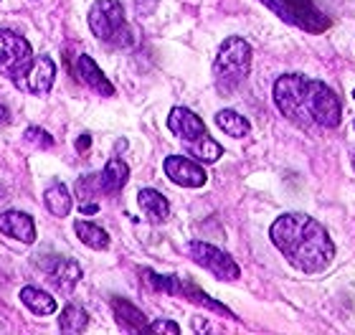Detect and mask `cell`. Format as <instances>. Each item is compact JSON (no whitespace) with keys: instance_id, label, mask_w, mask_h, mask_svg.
Returning a JSON list of instances; mask_svg holds the SVG:
<instances>
[{"instance_id":"cell-1","label":"cell","mask_w":355,"mask_h":335,"mask_svg":"<svg viewBox=\"0 0 355 335\" xmlns=\"http://www.w3.org/2000/svg\"><path fill=\"white\" fill-rule=\"evenodd\" d=\"M274 105L287 119L300 127H325L335 130L340 125V99L325 82L310 79L307 74H282L274 82Z\"/></svg>"},{"instance_id":"cell-2","label":"cell","mask_w":355,"mask_h":335,"mask_svg":"<svg viewBox=\"0 0 355 335\" xmlns=\"http://www.w3.org/2000/svg\"><path fill=\"white\" fill-rule=\"evenodd\" d=\"M272 244L304 275L325 272L335 259V244L327 229L307 214H284L269 229Z\"/></svg>"},{"instance_id":"cell-3","label":"cell","mask_w":355,"mask_h":335,"mask_svg":"<svg viewBox=\"0 0 355 335\" xmlns=\"http://www.w3.org/2000/svg\"><path fill=\"white\" fill-rule=\"evenodd\" d=\"M252 71V46L241 36L226 38L218 49V56L214 61V79L218 92L231 94L246 82Z\"/></svg>"},{"instance_id":"cell-4","label":"cell","mask_w":355,"mask_h":335,"mask_svg":"<svg viewBox=\"0 0 355 335\" xmlns=\"http://www.w3.org/2000/svg\"><path fill=\"white\" fill-rule=\"evenodd\" d=\"M89 28L96 38L112 46L132 44V31L125 21V8L117 0H96L89 10Z\"/></svg>"},{"instance_id":"cell-5","label":"cell","mask_w":355,"mask_h":335,"mask_svg":"<svg viewBox=\"0 0 355 335\" xmlns=\"http://www.w3.org/2000/svg\"><path fill=\"white\" fill-rule=\"evenodd\" d=\"M261 3L279 15L282 21L302 28L304 33H325L333 26V18L322 13L315 0H261Z\"/></svg>"},{"instance_id":"cell-6","label":"cell","mask_w":355,"mask_h":335,"mask_svg":"<svg viewBox=\"0 0 355 335\" xmlns=\"http://www.w3.org/2000/svg\"><path fill=\"white\" fill-rule=\"evenodd\" d=\"M31 61H33V51L28 41L15 31L0 28V74L15 79L28 69Z\"/></svg>"},{"instance_id":"cell-7","label":"cell","mask_w":355,"mask_h":335,"mask_svg":"<svg viewBox=\"0 0 355 335\" xmlns=\"http://www.w3.org/2000/svg\"><path fill=\"white\" fill-rule=\"evenodd\" d=\"M188 254H191V259L196 261V264L208 269V272L214 277H218V280H229L231 282V280H239V275H241V269H239V264L234 261V257L214 244L191 241V244H188Z\"/></svg>"},{"instance_id":"cell-8","label":"cell","mask_w":355,"mask_h":335,"mask_svg":"<svg viewBox=\"0 0 355 335\" xmlns=\"http://www.w3.org/2000/svg\"><path fill=\"white\" fill-rule=\"evenodd\" d=\"M15 87L28 94H49L56 82V64L51 56H33L28 69L13 79Z\"/></svg>"},{"instance_id":"cell-9","label":"cell","mask_w":355,"mask_h":335,"mask_svg":"<svg viewBox=\"0 0 355 335\" xmlns=\"http://www.w3.org/2000/svg\"><path fill=\"white\" fill-rule=\"evenodd\" d=\"M165 175L175 183V186H183V188H200L206 186V171L200 168L196 160H191V157L185 155H168L165 157Z\"/></svg>"},{"instance_id":"cell-10","label":"cell","mask_w":355,"mask_h":335,"mask_svg":"<svg viewBox=\"0 0 355 335\" xmlns=\"http://www.w3.org/2000/svg\"><path fill=\"white\" fill-rule=\"evenodd\" d=\"M38 267L44 269L53 287L61 292H71L76 287V282L82 280V267H79L74 259H67V257H56V254H51L49 259L38 261Z\"/></svg>"},{"instance_id":"cell-11","label":"cell","mask_w":355,"mask_h":335,"mask_svg":"<svg viewBox=\"0 0 355 335\" xmlns=\"http://www.w3.org/2000/svg\"><path fill=\"white\" fill-rule=\"evenodd\" d=\"M168 130L183 142H193L206 135L203 119L193 110H188V107H173L171 114H168Z\"/></svg>"},{"instance_id":"cell-12","label":"cell","mask_w":355,"mask_h":335,"mask_svg":"<svg viewBox=\"0 0 355 335\" xmlns=\"http://www.w3.org/2000/svg\"><path fill=\"white\" fill-rule=\"evenodd\" d=\"M74 74L79 82L87 84L89 89H94L96 94H102V97H112V94H114L112 82L102 74V69L96 67V61L92 59V56H87V53H79V56H76Z\"/></svg>"},{"instance_id":"cell-13","label":"cell","mask_w":355,"mask_h":335,"mask_svg":"<svg viewBox=\"0 0 355 335\" xmlns=\"http://www.w3.org/2000/svg\"><path fill=\"white\" fill-rule=\"evenodd\" d=\"M0 234L15 239V241H23V244H33L36 241V223L23 211H6L0 216Z\"/></svg>"},{"instance_id":"cell-14","label":"cell","mask_w":355,"mask_h":335,"mask_svg":"<svg viewBox=\"0 0 355 335\" xmlns=\"http://www.w3.org/2000/svg\"><path fill=\"white\" fill-rule=\"evenodd\" d=\"M96 178H99V188H102V194H119L122 188L127 186V180H130V165L122 160V157H110V163L104 165L102 173H96Z\"/></svg>"},{"instance_id":"cell-15","label":"cell","mask_w":355,"mask_h":335,"mask_svg":"<svg viewBox=\"0 0 355 335\" xmlns=\"http://www.w3.org/2000/svg\"><path fill=\"white\" fill-rule=\"evenodd\" d=\"M137 203H140L142 214L148 216V221L153 223H163L171 216V203L160 191H153V188H142L137 194Z\"/></svg>"},{"instance_id":"cell-16","label":"cell","mask_w":355,"mask_h":335,"mask_svg":"<svg viewBox=\"0 0 355 335\" xmlns=\"http://www.w3.org/2000/svg\"><path fill=\"white\" fill-rule=\"evenodd\" d=\"M112 310H114V318H117L122 330H127V333H148V320L132 302L114 298L112 300Z\"/></svg>"},{"instance_id":"cell-17","label":"cell","mask_w":355,"mask_h":335,"mask_svg":"<svg viewBox=\"0 0 355 335\" xmlns=\"http://www.w3.org/2000/svg\"><path fill=\"white\" fill-rule=\"evenodd\" d=\"M44 201H46V209L51 211L53 216H69V211H71V194H69V188L61 183V180H53L51 186L46 188L44 194Z\"/></svg>"},{"instance_id":"cell-18","label":"cell","mask_w":355,"mask_h":335,"mask_svg":"<svg viewBox=\"0 0 355 335\" xmlns=\"http://www.w3.org/2000/svg\"><path fill=\"white\" fill-rule=\"evenodd\" d=\"M21 302L28 307L31 313H36V315H53L56 313V300H53L49 292L38 290V287H23Z\"/></svg>"},{"instance_id":"cell-19","label":"cell","mask_w":355,"mask_h":335,"mask_svg":"<svg viewBox=\"0 0 355 335\" xmlns=\"http://www.w3.org/2000/svg\"><path fill=\"white\" fill-rule=\"evenodd\" d=\"M216 125L221 127L223 132L231 135V137H246V135L252 132V122L244 117V114H239L234 110H221L216 114Z\"/></svg>"},{"instance_id":"cell-20","label":"cell","mask_w":355,"mask_h":335,"mask_svg":"<svg viewBox=\"0 0 355 335\" xmlns=\"http://www.w3.org/2000/svg\"><path fill=\"white\" fill-rule=\"evenodd\" d=\"M74 231H76V237L82 239L89 249H96V252H102V249H107V246H110V234H107L102 226H96V223H92V221H76L74 223Z\"/></svg>"},{"instance_id":"cell-21","label":"cell","mask_w":355,"mask_h":335,"mask_svg":"<svg viewBox=\"0 0 355 335\" xmlns=\"http://www.w3.org/2000/svg\"><path fill=\"white\" fill-rule=\"evenodd\" d=\"M89 325V315L87 310H82L79 305H67L61 310L59 318V328L64 333H84Z\"/></svg>"},{"instance_id":"cell-22","label":"cell","mask_w":355,"mask_h":335,"mask_svg":"<svg viewBox=\"0 0 355 335\" xmlns=\"http://www.w3.org/2000/svg\"><path fill=\"white\" fill-rule=\"evenodd\" d=\"M188 150H191L193 157H198V160H203V163H216V160L223 155V148L216 140H211L208 135L188 142Z\"/></svg>"},{"instance_id":"cell-23","label":"cell","mask_w":355,"mask_h":335,"mask_svg":"<svg viewBox=\"0 0 355 335\" xmlns=\"http://www.w3.org/2000/svg\"><path fill=\"white\" fill-rule=\"evenodd\" d=\"M96 194H102L96 173H92V175H84V178L76 180V196H79V206H82V203H87L89 198H94Z\"/></svg>"},{"instance_id":"cell-24","label":"cell","mask_w":355,"mask_h":335,"mask_svg":"<svg viewBox=\"0 0 355 335\" xmlns=\"http://www.w3.org/2000/svg\"><path fill=\"white\" fill-rule=\"evenodd\" d=\"M26 142L36 145V148H44V150H49L53 145L51 135L46 132V130H41V127H28V130H26Z\"/></svg>"},{"instance_id":"cell-25","label":"cell","mask_w":355,"mask_h":335,"mask_svg":"<svg viewBox=\"0 0 355 335\" xmlns=\"http://www.w3.org/2000/svg\"><path fill=\"white\" fill-rule=\"evenodd\" d=\"M148 333H171L178 335L180 333V325L173 320H155V323H148Z\"/></svg>"},{"instance_id":"cell-26","label":"cell","mask_w":355,"mask_h":335,"mask_svg":"<svg viewBox=\"0 0 355 335\" xmlns=\"http://www.w3.org/2000/svg\"><path fill=\"white\" fill-rule=\"evenodd\" d=\"M89 145H92V137H89V135H82V137L76 140V150H79V153H84Z\"/></svg>"},{"instance_id":"cell-27","label":"cell","mask_w":355,"mask_h":335,"mask_svg":"<svg viewBox=\"0 0 355 335\" xmlns=\"http://www.w3.org/2000/svg\"><path fill=\"white\" fill-rule=\"evenodd\" d=\"M8 122H10V112L6 105H0V125H8Z\"/></svg>"},{"instance_id":"cell-28","label":"cell","mask_w":355,"mask_h":335,"mask_svg":"<svg viewBox=\"0 0 355 335\" xmlns=\"http://www.w3.org/2000/svg\"><path fill=\"white\" fill-rule=\"evenodd\" d=\"M3 194H6V191H3V186H0V201H3V198H6V196H3Z\"/></svg>"},{"instance_id":"cell-29","label":"cell","mask_w":355,"mask_h":335,"mask_svg":"<svg viewBox=\"0 0 355 335\" xmlns=\"http://www.w3.org/2000/svg\"><path fill=\"white\" fill-rule=\"evenodd\" d=\"M353 168H355V153H353Z\"/></svg>"},{"instance_id":"cell-30","label":"cell","mask_w":355,"mask_h":335,"mask_svg":"<svg viewBox=\"0 0 355 335\" xmlns=\"http://www.w3.org/2000/svg\"><path fill=\"white\" fill-rule=\"evenodd\" d=\"M353 99H355V89H353Z\"/></svg>"}]
</instances>
